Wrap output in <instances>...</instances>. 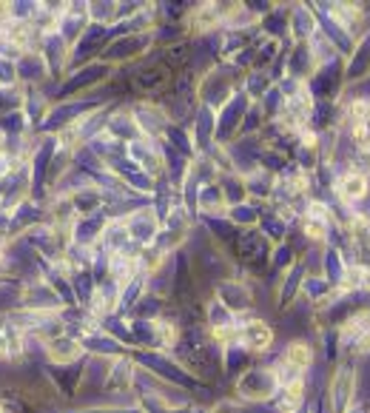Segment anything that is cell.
Masks as SVG:
<instances>
[{"instance_id": "6da1fadb", "label": "cell", "mask_w": 370, "mask_h": 413, "mask_svg": "<svg viewBox=\"0 0 370 413\" xmlns=\"http://www.w3.org/2000/svg\"><path fill=\"white\" fill-rule=\"evenodd\" d=\"M237 390L245 399H270L279 390V379L274 368H251L237 382Z\"/></svg>"}, {"instance_id": "277c9868", "label": "cell", "mask_w": 370, "mask_h": 413, "mask_svg": "<svg viewBox=\"0 0 370 413\" xmlns=\"http://www.w3.org/2000/svg\"><path fill=\"white\" fill-rule=\"evenodd\" d=\"M282 365H288L290 370H297V373H305L310 365H314V348H310L308 342H302V340L290 342V345L285 348Z\"/></svg>"}, {"instance_id": "7a4b0ae2", "label": "cell", "mask_w": 370, "mask_h": 413, "mask_svg": "<svg viewBox=\"0 0 370 413\" xmlns=\"http://www.w3.org/2000/svg\"><path fill=\"white\" fill-rule=\"evenodd\" d=\"M237 342L240 348L245 351H268L270 342H274V331H270V325L259 322V319H254V322H245V325H237Z\"/></svg>"}, {"instance_id": "3957f363", "label": "cell", "mask_w": 370, "mask_h": 413, "mask_svg": "<svg viewBox=\"0 0 370 413\" xmlns=\"http://www.w3.org/2000/svg\"><path fill=\"white\" fill-rule=\"evenodd\" d=\"M46 356L54 362V365H74L77 359L83 356V342L80 340H74V336H57V340L46 342Z\"/></svg>"}, {"instance_id": "5b68a950", "label": "cell", "mask_w": 370, "mask_h": 413, "mask_svg": "<svg viewBox=\"0 0 370 413\" xmlns=\"http://www.w3.org/2000/svg\"><path fill=\"white\" fill-rule=\"evenodd\" d=\"M339 197L345 200V202H354V200H362L365 194H367V177L365 174H359V172H350V174H345L342 180H339Z\"/></svg>"}, {"instance_id": "8992f818", "label": "cell", "mask_w": 370, "mask_h": 413, "mask_svg": "<svg viewBox=\"0 0 370 413\" xmlns=\"http://www.w3.org/2000/svg\"><path fill=\"white\" fill-rule=\"evenodd\" d=\"M0 262H3V251H0Z\"/></svg>"}]
</instances>
